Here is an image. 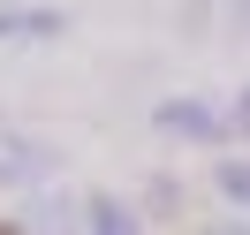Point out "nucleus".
I'll return each instance as SVG.
<instances>
[{"label":"nucleus","mask_w":250,"mask_h":235,"mask_svg":"<svg viewBox=\"0 0 250 235\" xmlns=\"http://www.w3.org/2000/svg\"><path fill=\"white\" fill-rule=\"evenodd\" d=\"M61 167L46 137H23V129H0V190H38L46 174Z\"/></svg>","instance_id":"f257e3e1"},{"label":"nucleus","mask_w":250,"mask_h":235,"mask_svg":"<svg viewBox=\"0 0 250 235\" xmlns=\"http://www.w3.org/2000/svg\"><path fill=\"white\" fill-rule=\"evenodd\" d=\"M152 129H159V137H189V144H220V137H228V122H220V114L212 107H205V99H159V107H152Z\"/></svg>","instance_id":"f03ea898"},{"label":"nucleus","mask_w":250,"mask_h":235,"mask_svg":"<svg viewBox=\"0 0 250 235\" xmlns=\"http://www.w3.org/2000/svg\"><path fill=\"white\" fill-rule=\"evenodd\" d=\"M61 31H68V8H16V0H0V46H46Z\"/></svg>","instance_id":"7ed1b4c3"},{"label":"nucleus","mask_w":250,"mask_h":235,"mask_svg":"<svg viewBox=\"0 0 250 235\" xmlns=\"http://www.w3.org/2000/svg\"><path fill=\"white\" fill-rule=\"evenodd\" d=\"M83 228H91V235H137V213L99 190V197H83Z\"/></svg>","instance_id":"20e7f679"},{"label":"nucleus","mask_w":250,"mask_h":235,"mask_svg":"<svg viewBox=\"0 0 250 235\" xmlns=\"http://www.w3.org/2000/svg\"><path fill=\"white\" fill-rule=\"evenodd\" d=\"M212 182H220V197H228V205H243V213H250V159H220V167H212Z\"/></svg>","instance_id":"39448f33"},{"label":"nucleus","mask_w":250,"mask_h":235,"mask_svg":"<svg viewBox=\"0 0 250 235\" xmlns=\"http://www.w3.org/2000/svg\"><path fill=\"white\" fill-rule=\"evenodd\" d=\"M220 122H228V129H235V137H250V84H243V91H235V107H228V114H220Z\"/></svg>","instance_id":"423d86ee"},{"label":"nucleus","mask_w":250,"mask_h":235,"mask_svg":"<svg viewBox=\"0 0 250 235\" xmlns=\"http://www.w3.org/2000/svg\"><path fill=\"white\" fill-rule=\"evenodd\" d=\"M243 23H250V0H243Z\"/></svg>","instance_id":"0eeeda50"}]
</instances>
